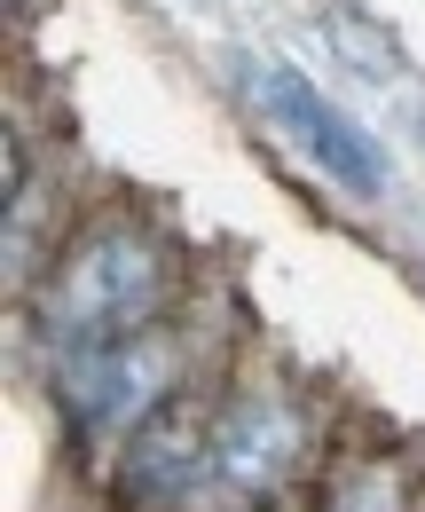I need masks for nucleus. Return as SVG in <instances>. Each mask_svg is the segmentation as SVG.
<instances>
[{"mask_svg": "<svg viewBox=\"0 0 425 512\" xmlns=\"http://www.w3.org/2000/svg\"><path fill=\"white\" fill-rule=\"evenodd\" d=\"M182 386V355L166 331H134L111 347L56 355V410L79 442H126L150 410H166Z\"/></svg>", "mask_w": 425, "mask_h": 512, "instance_id": "f03ea898", "label": "nucleus"}, {"mask_svg": "<svg viewBox=\"0 0 425 512\" xmlns=\"http://www.w3.org/2000/svg\"><path fill=\"white\" fill-rule=\"evenodd\" d=\"M237 71H244L252 111H260V119H276V127L292 134V142H300V150H307V158H315V166H323V174H331L347 197H386V190H394L386 150H378V142H370V134L355 127V119H347V111H339L315 79H307V71L260 64V56H252V64H237Z\"/></svg>", "mask_w": 425, "mask_h": 512, "instance_id": "7ed1b4c3", "label": "nucleus"}, {"mask_svg": "<svg viewBox=\"0 0 425 512\" xmlns=\"http://www.w3.org/2000/svg\"><path fill=\"white\" fill-rule=\"evenodd\" d=\"M307 449V426L284 394H237L213 426V465L237 481V489H276Z\"/></svg>", "mask_w": 425, "mask_h": 512, "instance_id": "39448f33", "label": "nucleus"}, {"mask_svg": "<svg viewBox=\"0 0 425 512\" xmlns=\"http://www.w3.org/2000/svg\"><path fill=\"white\" fill-rule=\"evenodd\" d=\"M418 134H425V103H418Z\"/></svg>", "mask_w": 425, "mask_h": 512, "instance_id": "0eeeda50", "label": "nucleus"}, {"mask_svg": "<svg viewBox=\"0 0 425 512\" xmlns=\"http://www.w3.org/2000/svg\"><path fill=\"white\" fill-rule=\"evenodd\" d=\"M331 512H410L402 505V481L386 465H355L339 489H331Z\"/></svg>", "mask_w": 425, "mask_h": 512, "instance_id": "423d86ee", "label": "nucleus"}, {"mask_svg": "<svg viewBox=\"0 0 425 512\" xmlns=\"http://www.w3.org/2000/svg\"><path fill=\"white\" fill-rule=\"evenodd\" d=\"M205 473H221V465H213V418L174 394L166 410H150V418L119 442L111 497H119L126 512H174V505L197 497Z\"/></svg>", "mask_w": 425, "mask_h": 512, "instance_id": "20e7f679", "label": "nucleus"}, {"mask_svg": "<svg viewBox=\"0 0 425 512\" xmlns=\"http://www.w3.org/2000/svg\"><path fill=\"white\" fill-rule=\"evenodd\" d=\"M158 308H166V245L134 221H95L87 237H71L63 268L48 276L40 331L56 355H79V347L158 331Z\"/></svg>", "mask_w": 425, "mask_h": 512, "instance_id": "f257e3e1", "label": "nucleus"}]
</instances>
